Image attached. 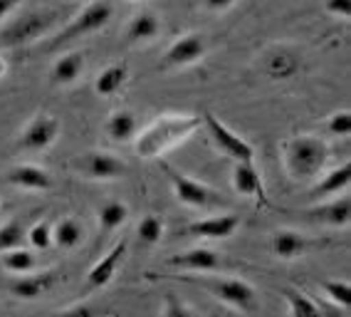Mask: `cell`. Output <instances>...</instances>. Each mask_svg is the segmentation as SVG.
Wrapping results in <instances>:
<instances>
[{
    "label": "cell",
    "mask_w": 351,
    "mask_h": 317,
    "mask_svg": "<svg viewBox=\"0 0 351 317\" xmlns=\"http://www.w3.org/2000/svg\"><path fill=\"white\" fill-rule=\"evenodd\" d=\"M126 248H129L126 246V241L114 243L112 250L92 266V270L87 273V287L89 290H99V287H107L109 283H112L114 275H117V270H119V263L126 255Z\"/></svg>",
    "instance_id": "cell-14"
},
{
    "label": "cell",
    "mask_w": 351,
    "mask_h": 317,
    "mask_svg": "<svg viewBox=\"0 0 351 317\" xmlns=\"http://www.w3.org/2000/svg\"><path fill=\"white\" fill-rule=\"evenodd\" d=\"M206 5L210 10H228V8L235 5V0H206Z\"/></svg>",
    "instance_id": "cell-37"
},
{
    "label": "cell",
    "mask_w": 351,
    "mask_h": 317,
    "mask_svg": "<svg viewBox=\"0 0 351 317\" xmlns=\"http://www.w3.org/2000/svg\"><path fill=\"white\" fill-rule=\"evenodd\" d=\"M326 13L334 18H349L351 15V0H326Z\"/></svg>",
    "instance_id": "cell-35"
},
{
    "label": "cell",
    "mask_w": 351,
    "mask_h": 317,
    "mask_svg": "<svg viewBox=\"0 0 351 317\" xmlns=\"http://www.w3.org/2000/svg\"><path fill=\"white\" fill-rule=\"evenodd\" d=\"M201 121L206 124L208 134H210V139L215 141V146H218L228 158H232V161H255V149H252L240 134H235L230 127H226L213 112H206Z\"/></svg>",
    "instance_id": "cell-7"
},
{
    "label": "cell",
    "mask_w": 351,
    "mask_h": 317,
    "mask_svg": "<svg viewBox=\"0 0 351 317\" xmlns=\"http://www.w3.org/2000/svg\"><path fill=\"white\" fill-rule=\"evenodd\" d=\"M60 129L62 127H60V119H57V117L47 115V112H38V115L25 124V129L20 132L18 146L23 152H45V149H50L57 141Z\"/></svg>",
    "instance_id": "cell-8"
},
{
    "label": "cell",
    "mask_w": 351,
    "mask_h": 317,
    "mask_svg": "<svg viewBox=\"0 0 351 317\" xmlns=\"http://www.w3.org/2000/svg\"><path fill=\"white\" fill-rule=\"evenodd\" d=\"M326 161H329V146L324 139L312 137V134L292 137L282 146L285 172L292 181H300V184L314 181L324 172Z\"/></svg>",
    "instance_id": "cell-2"
},
{
    "label": "cell",
    "mask_w": 351,
    "mask_h": 317,
    "mask_svg": "<svg viewBox=\"0 0 351 317\" xmlns=\"http://www.w3.org/2000/svg\"><path fill=\"white\" fill-rule=\"evenodd\" d=\"M263 70L270 80H292L300 72V60L287 50H272L265 58Z\"/></svg>",
    "instance_id": "cell-21"
},
{
    "label": "cell",
    "mask_w": 351,
    "mask_h": 317,
    "mask_svg": "<svg viewBox=\"0 0 351 317\" xmlns=\"http://www.w3.org/2000/svg\"><path fill=\"white\" fill-rule=\"evenodd\" d=\"M20 3H23V0H0V20H5Z\"/></svg>",
    "instance_id": "cell-36"
},
{
    "label": "cell",
    "mask_w": 351,
    "mask_h": 317,
    "mask_svg": "<svg viewBox=\"0 0 351 317\" xmlns=\"http://www.w3.org/2000/svg\"><path fill=\"white\" fill-rule=\"evenodd\" d=\"M109 20H112V5H109V3H92V5L84 8L75 20H69V25L64 27V30L57 32L50 43V50H55V47H60V45H64V43H72V40H80V38H84V35H92V32L101 30Z\"/></svg>",
    "instance_id": "cell-6"
},
{
    "label": "cell",
    "mask_w": 351,
    "mask_h": 317,
    "mask_svg": "<svg viewBox=\"0 0 351 317\" xmlns=\"http://www.w3.org/2000/svg\"><path fill=\"white\" fill-rule=\"evenodd\" d=\"M62 312H77V315H89V307L87 305H69V307H62Z\"/></svg>",
    "instance_id": "cell-38"
},
{
    "label": "cell",
    "mask_w": 351,
    "mask_h": 317,
    "mask_svg": "<svg viewBox=\"0 0 351 317\" xmlns=\"http://www.w3.org/2000/svg\"><path fill=\"white\" fill-rule=\"evenodd\" d=\"M5 181L15 189H25V191H47L52 189V176L47 169L38 164H15L5 172Z\"/></svg>",
    "instance_id": "cell-12"
},
{
    "label": "cell",
    "mask_w": 351,
    "mask_h": 317,
    "mask_svg": "<svg viewBox=\"0 0 351 317\" xmlns=\"http://www.w3.org/2000/svg\"><path fill=\"white\" fill-rule=\"evenodd\" d=\"M307 216H312L314 221H319V223H326V226H332V228H346L351 221V201L346 196L332 198V201L319 203V206L309 209Z\"/></svg>",
    "instance_id": "cell-18"
},
{
    "label": "cell",
    "mask_w": 351,
    "mask_h": 317,
    "mask_svg": "<svg viewBox=\"0 0 351 317\" xmlns=\"http://www.w3.org/2000/svg\"><path fill=\"white\" fill-rule=\"evenodd\" d=\"M84 243V226L77 218H62L52 226V246L62 250H75Z\"/></svg>",
    "instance_id": "cell-22"
},
{
    "label": "cell",
    "mask_w": 351,
    "mask_h": 317,
    "mask_svg": "<svg viewBox=\"0 0 351 317\" xmlns=\"http://www.w3.org/2000/svg\"><path fill=\"white\" fill-rule=\"evenodd\" d=\"M322 292H324V298L329 300V303H334L337 307L349 312V307H351L349 280H324V283H322Z\"/></svg>",
    "instance_id": "cell-28"
},
{
    "label": "cell",
    "mask_w": 351,
    "mask_h": 317,
    "mask_svg": "<svg viewBox=\"0 0 351 317\" xmlns=\"http://www.w3.org/2000/svg\"><path fill=\"white\" fill-rule=\"evenodd\" d=\"M126 3H141V0H126Z\"/></svg>",
    "instance_id": "cell-40"
},
{
    "label": "cell",
    "mask_w": 351,
    "mask_h": 317,
    "mask_svg": "<svg viewBox=\"0 0 351 317\" xmlns=\"http://www.w3.org/2000/svg\"><path fill=\"white\" fill-rule=\"evenodd\" d=\"M97 218H99L101 233H112V231L121 228V226L126 223V218H129V206L121 201H109L99 209Z\"/></svg>",
    "instance_id": "cell-27"
},
{
    "label": "cell",
    "mask_w": 351,
    "mask_h": 317,
    "mask_svg": "<svg viewBox=\"0 0 351 317\" xmlns=\"http://www.w3.org/2000/svg\"><path fill=\"white\" fill-rule=\"evenodd\" d=\"M23 243H25V228L18 221H10L0 228V253L23 246Z\"/></svg>",
    "instance_id": "cell-32"
},
{
    "label": "cell",
    "mask_w": 351,
    "mask_h": 317,
    "mask_svg": "<svg viewBox=\"0 0 351 317\" xmlns=\"http://www.w3.org/2000/svg\"><path fill=\"white\" fill-rule=\"evenodd\" d=\"M285 303H287L289 315L295 317H307V315H319V305L314 303L309 295H304L302 290H285Z\"/></svg>",
    "instance_id": "cell-29"
},
{
    "label": "cell",
    "mask_w": 351,
    "mask_h": 317,
    "mask_svg": "<svg viewBox=\"0 0 351 317\" xmlns=\"http://www.w3.org/2000/svg\"><path fill=\"white\" fill-rule=\"evenodd\" d=\"M60 13L55 10H30V13H23L20 18H15L13 23H8L3 30H0V45L3 47H20V45L35 43L43 35L52 30Z\"/></svg>",
    "instance_id": "cell-4"
},
{
    "label": "cell",
    "mask_w": 351,
    "mask_h": 317,
    "mask_svg": "<svg viewBox=\"0 0 351 317\" xmlns=\"http://www.w3.org/2000/svg\"><path fill=\"white\" fill-rule=\"evenodd\" d=\"M183 280H189L193 285L203 287L206 292H210L218 303L228 305L238 312H255L257 310V292L250 283H245L240 278H191V275H183Z\"/></svg>",
    "instance_id": "cell-3"
},
{
    "label": "cell",
    "mask_w": 351,
    "mask_h": 317,
    "mask_svg": "<svg viewBox=\"0 0 351 317\" xmlns=\"http://www.w3.org/2000/svg\"><path fill=\"white\" fill-rule=\"evenodd\" d=\"M349 184H351V166H349V161H344V164L332 169V172L324 174V176H322V174L317 176V184L309 191V198L319 201V198L339 196V193H344V191L349 189Z\"/></svg>",
    "instance_id": "cell-16"
},
{
    "label": "cell",
    "mask_w": 351,
    "mask_h": 317,
    "mask_svg": "<svg viewBox=\"0 0 351 317\" xmlns=\"http://www.w3.org/2000/svg\"><path fill=\"white\" fill-rule=\"evenodd\" d=\"M25 241L38 250H47L52 246V223L50 221H38L32 223L30 231H25Z\"/></svg>",
    "instance_id": "cell-31"
},
{
    "label": "cell",
    "mask_w": 351,
    "mask_h": 317,
    "mask_svg": "<svg viewBox=\"0 0 351 317\" xmlns=\"http://www.w3.org/2000/svg\"><path fill=\"white\" fill-rule=\"evenodd\" d=\"M270 248L277 258L295 260L307 250V238H304L302 233H297V231H292V228H282V231H275V233H272Z\"/></svg>",
    "instance_id": "cell-20"
},
{
    "label": "cell",
    "mask_w": 351,
    "mask_h": 317,
    "mask_svg": "<svg viewBox=\"0 0 351 317\" xmlns=\"http://www.w3.org/2000/svg\"><path fill=\"white\" fill-rule=\"evenodd\" d=\"M232 189L238 191L240 196L247 198H265V186H263V176L255 169L252 161H235L232 166Z\"/></svg>",
    "instance_id": "cell-17"
},
{
    "label": "cell",
    "mask_w": 351,
    "mask_h": 317,
    "mask_svg": "<svg viewBox=\"0 0 351 317\" xmlns=\"http://www.w3.org/2000/svg\"><path fill=\"white\" fill-rule=\"evenodd\" d=\"M206 50L208 43L201 32H186L171 43V47L163 55V64L166 67H191L206 58Z\"/></svg>",
    "instance_id": "cell-10"
},
{
    "label": "cell",
    "mask_w": 351,
    "mask_h": 317,
    "mask_svg": "<svg viewBox=\"0 0 351 317\" xmlns=\"http://www.w3.org/2000/svg\"><path fill=\"white\" fill-rule=\"evenodd\" d=\"M163 172H166V176H169V181H171L173 196L178 198V203H183V206H191V209H206V206H210V203L218 198L206 184H198V181H193V178L186 176V174L176 172L173 166L163 164Z\"/></svg>",
    "instance_id": "cell-9"
},
{
    "label": "cell",
    "mask_w": 351,
    "mask_h": 317,
    "mask_svg": "<svg viewBox=\"0 0 351 317\" xmlns=\"http://www.w3.org/2000/svg\"><path fill=\"white\" fill-rule=\"evenodd\" d=\"M171 268H178V270H191V273H210V270H218L220 258L215 250L210 248H191L186 253H176L166 260Z\"/></svg>",
    "instance_id": "cell-15"
},
{
    "label": "cell",
    "mask_w": 351,
    "mask_h": 317,
    "mask_svg": "<svg viewBox=\"0 0 351 317\" xmlns=\"http://www.w3.org/2000/svg\"><path fill=\"white\" fill-rule=\"evenodd\" d=\"M326 129L334 137H349L351 134V112L349 109H341V112H334L329 119H326Z\"/></svg>",
    "instance_id": "cell-33"
},
{
    "label": "cell",
    "mask_w": 351,
    "mask_h": 317,
    "mask_svg": "<svg viewBox=\"0 0 351 317\" xmlns=\"http://www.w3.org/2000/svg\"><path fill=\"white\" fill-rule=\"evenodd\" d=\"M57 283L55 270H43V273H23L15 275V280L10 283V292H13L18 300H38L43 298L45 292H50Z\"/></svg>",
    "instance_id": "cell-11"
},
{
    "label": "cell",
    "mask_w": 351,
    "mask_h": 317,
    "mask_svg": "<svg viewBox=\"0 0 351 317\" xmlns=\"http://www.w3.org/2000/svg\"><path fill=\"white\" fill-rule=\"evenodd\" d=\"M5 75H8V62H5V58L0 55V80H3Z\"/></svg>",
    "instance_id": "cell-39"
},
{
    "label": "cell",
    "mask_w": 351,
    "mask_h": 317,
    "mask_svg": "<svg viewBox=\"0 0 351 317\" xmlns=\"http://www.w3.org/2000/svg\"><path fill=\"white\" fill-rule=\"evenodd\" d=\"M161 32V23L154 13H138L132 18L129 27H126V40L132 45L138 43H151L154 38H158Z\"/></svg>",
    "instance_id": "cell-25"
},
{
    "label": "cell",
    "mask_w": 351,
    "mask_h": 317,
    "mask_svg": "<svg viewBox=\"0 0 351 317\" xmlns=\"http://www.w3.org/2000/svg\"><path fill=\"white\" fill-rule=\"evenodd\" d=\"M69 169L87 181H117L126 176L129 166L112 152H84L69 158Z\"/></svg>",
    "instance_id": "cell-5"
},
{
    "label": "cell",
    "mask_w": 351,
    "mask_h": 317,
    "mask_svg": "<svg viewBox=\"0 0 351 317\" xmlns=\"http://www.w3.org/2000/svg\"><path fill=\"white\" fill-rule=\"evenodd\" d=\"M0 209H3V198H0Z\"/></svg>",
    "instance_id": "cell-41"
},
{
    "label": "cell",
    "mask_w": 351,
    "mask_h": 317,
    "mask_svg": "<svg viewBox=\"0 0 351 317\" xmlns=\"http://www.w3.org/2000/svg\"><path fill=\"white\" fill-rule=\"evenodd\" d=\"M136 233L144 243L156 246V243H161L163 233H166V223H163V218L156 216V213H149V216H144L141 221H138Z\"/></svg>",
    "instance_id": "cell-30"
},
{
    "label": "cell",
    "mask_w": 351,
    "mask_h": 317,
    "mask_svg": "<svg viewBox=\"0 0 351 317\" xmlns=\"http://www.w3.org/2000/svg\"><path fill=\"white\" fill-rule=\"evenodd\" d=\"M191 312H193V307L178 303V300H176V295H166V303L161 305V315H169V317L191 315Z\"/></svg>",
    "instance_id": "cell-34"
},
{
    "label": "cell",
    "mask_w": 351,
    "mask_h": 317,
    "mask_svg": "<svg viewBox=\"0 0 351 317\" xmlns=\"http://www.w3.org/2000/svg\"><path fill=\"white\" fill-rule=\"evenodd\" d=\"M0 268L10 275H23L38 268V258H35L32 250L18 246V248H10V250H3V253H0Z\"/></svg>",
    "instance_id": "cell-26"
},
{
    "label": "cell",
    "mask_w": 351,
    "mask_h": 317,
    "mask_svg": "<svg viewBox=\"0 0 351 317\" xmlns=\"http://www.w3.org/2000/svg\"><path fill=\"white\" fill-rule=\"evenodd\" d=\"M201 129V117L195 115H161L149 127L136 132L134 152L141 158H158L173 146L189 141Z\"/></svg>",
    "instance_id": "cell-1"
},
{
    "label": "cell",
    "mask_w": 351,
    "mask_h": 317,
    "mask_svg": "<svg viewBox=\"0 0 351 317\" xmlns=\"http://www.w3.org/2000/svg\"><path fill=\"white\" fill-rule=\"evenodd\" d=\"M82 75H84V55L80 50H72L55 60L50 70V82L57 87H67V84H75Z\"/></svg>",
    "instance_id": "cell-19"
},
{
    "label": "cell",
    "mask_w": 351,
    "mask_h": 317,
    "mask_svg": "<svg viewBox=\"0 0 351 317\" xmlns=\"http://www.w3.org/2000/svg\"><path fill=\"white\" fill-rule=\"evenodd\" d=\"M126 80H129V64L114 62V64H109V67H104V70L97 75L95 92H97V95H101V97H112V95H117L121 87H124Z\"/></svg>",
    "instance_id": "cell-24"
},
{
    "label": "cell",
    "mask_w": 351,
    "mask_h": 317,
    "mask_svg": "<svg viewBox=\"0 0 351 317\" xmlns=\"http://www.w3.org/2000/svg\"><path fill=\"white\" fill-rule=\"evenodd\" d=\"M107 137L114 141H134V137H136L138 132V121H136V115L134 112H129V109H117V112H112L107 119Z\"/></svg>",
    "instance_id": "cell-23"
},
{
    "label": "cell",
    "mask_w": 351,
    "mask_h": 317,
    "mask_svg": "<svg viewBox=\"0 0 351 317\" xmlns=\"http://www.w3.org/2000/svg\"><path fill=\"white\" fill-rule=\"evenodd\" d=\"M240 228V218L235 213H223V216H208L203 221H193L189 226V233L206 241H226Z\"/></svg>",
    "instance_id": "cell-13"
}]
</instances>
